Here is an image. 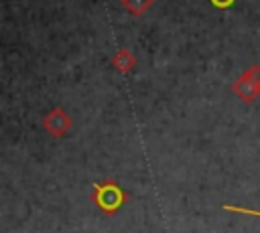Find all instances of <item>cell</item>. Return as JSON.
<instances>
[{
	"label": "cell",
	"instance_id": "1",
	"mask_svg": "<svg viewBox=\"0 0 260 233\" xmlns=\"http://www.w3.org/2000/svg\"><path fill=\"white\" fill-rule=\"evenodd\" d=\"M91 203L100 211L112 215V213L120 211L122 205L126 203V192H124V188L116 180L108 178V180H102V182L93 184V188H91Z\"/></svg>",
	"mask_w": 260,
	"mask_h": 233
},
{
	"label": "cell",
	"instance_id": "2",
	"mask_svg": "<svg viewBox=\"0 0 260 233\" xmlns=\"http://www.w3.org/2000/svg\"><path fill=\"white\" fill-rule=\"evenodd\" d=\"M232 91L246 103H252L260 95V65H250L234 83Z\"/></svg>",
	"mask_w": 260,
	"mask_h": 233
},
{
	"label": "cell",
	"instance_id": "6",
	"mask_svg": "<svg viewBox=\"0 0 260 233\" xmlns=\"http://www.w3.org/2000/svg\"><path fill=\"white\" fill-rule=\"evenodd\" d=\"M225 211H232V213H240V215H254V217H260V211H254V209H246V207H236V205H223Z\"/></svg>",
	"mask_w": 260,
	"mask_h": 233
},
{
	"label": "cell",
	"instance_id": "4",
	"mask_svg": "<svg viewBox=\"0 0 260 233\" xmlns=\"http://www.w3.org/2000/svg\"><path fill=\"white\" fill-rule=\"evenodd\" d=\"M112 67L118 73H130L136 67V57L130 49H120L116 51V55L112 57Z\"/></svg>",
	"mask_w": 260,
	"mask_h": 233
},
{
	"label": "cell",
	"instance_id": "5",
	"mask_svg": "<svg viewBox=\"0 0 260 233\" xmlns=\"http://www.w3.org/2000/svg\"><path fill=\"white\" fill-rule=\"evenodd\" d=\"M120 4H122L132 16H142V14H146V10L152 8L154 0H120Z\"/></svg>",
	"mask_w": 260,
	"mask_h": 233
},
{
	"label": "cell",
	"instance_id": "7",
	"mask_svg": "<svg viewBox=\"0 0 260 233\" xmlns=\"http://www.w3.org/2000/svg\"><path fill=\"white\" fill-rule=\"evenodd\" d=\"M209 2H211L215 8H221V10H223V8H230L236 0H209Z\"/></svg>",
	"mask_w": 260,
	"mask_h": 233
},
{
	"label": "cell",
	"instance_id": "3",
	"mask_svg": "<svg viewBox=\"0 0 260 233\" xmlns=\"http://www.w3.org/2000/svg\"><path fill=\"white\" fill-rule=\"evenodd\" d=\"M41 124H43V130H45V132H49V134L55 136V138H61V136H65V134L71 130L73 120H71V115H69L65 109L53 107V109L43 118Z\"/></svg>",
	"mask_w": 260,
	"mask_h": 233
}]
</instances>
